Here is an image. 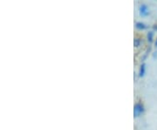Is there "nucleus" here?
Here are the masks:
<instances>
[{"label":"nucleus","mask_w":157,"mask_h":130,"mask_svg":"<svg viewBox=\"0 0 157 130\" xmlns=\"http://www.w3.org/2000/svg\"><path fill=\"white\" fill-rule=\"evenodd\" d=\"M153 40H154V32H149L147 33V41H148L149 43H152Z\"/></svg>","instance_id":"39448f33"},{"label":"nucleus","mask_w":157,"mask_h":130,"mask_svg":"<svg viewBox=\"0 0 157 130\" xmlns=\"http://www.w3.org/2000/svg\"><path fill=\"white\" fill-rule=\"evenodd\" d=\"M155 46H156V47H157V39H156V40H155Z\"/></svg>","instance_id":"0eeeda50"},{"label":"nucleus","mask_w":157,"mask_h":130,"mask_svg":"<svg viewBox=\"0 0 157 130\" xmlns=\"http://www.w3.org/2000/svg\"><path fill=\"white\" fill-rule=\"evenodd\" d=\"M146 74V65L142 64L139 69V77H143Z\"/></svg>","instance_id":"7ed1b4c3"},{"label":"nucleus","mask_w":157,"mask_h":130,"mask_svg":"<svg viewBox=\"0 0 157 130\" xmlns=\"http://www.w3.org/2000/svg\"><path fill=\"white\" fill-rule=\"evenodd\" d=\"M140 40H138V39H136V40H135V46H136V47H138V46L140 45Z\"/></svg>","instance_id":"423d86ee"},{"label":"nucleus","mask_w":157,"mask_h":130,"mask_svg":"<svg viewBox=\"0 0 157 130\" xmlns=\"http://www.w3.org/2000/svg\"><path fill=\"white\" fill-rule=\"evenodd\" d=\"M135 27H136L137 29H139V30H145V29L147 28V25H145V24H143V23L137 22L136 23Z\"/></svg>","instance_id":"20e7f679"},{"label":"nucleus","mask_w":157,"mask_h":130,"mask_svg":"<svg viewBox=\"0 0 157 130\" xmlns=\"http://www.w3.org/2000/svg\"><path fill=\"white\" fill-rule=\"evenodd\" d=\"M144 111H145L144 106L140 102H137L134 107V116L135 118H138L144 113Z\"/></svg>","instance_id":"f257e3e1"},{"label":"nucleus","mask_w":157,"mask_h":130,"mask_svg":"<svg viewBox=\"0 0 157 130\" xmlns=\"http://www.w3.org/2000/svg\"><path fill=\"white\" fill-rule=\"evenodd\" d=\"M140 13L141 16H147L149 14V11L148 8L146 5H142L140 7Z\"/></svg>","instance_id":"f03ea898"}]
</instances>
